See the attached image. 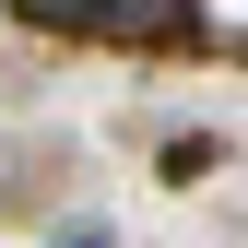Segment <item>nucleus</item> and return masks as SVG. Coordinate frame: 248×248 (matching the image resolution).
<instances>
[{
	"instance_id": "1",
	"label": "nucleus",
	"mask_w": 248,
	"mask_h": 248,
	"mask_svg": "<svg viewBox=\"0 0 248 248\" xmlns=\"http://www.w3.org/2000/svg\"><path fill=\"white\" fill-rule=\"evenodd\" d=\"M24 24H47V36H95V47H177L201 36L189 0H12Z\"/></svg>"
}]
</instances>
